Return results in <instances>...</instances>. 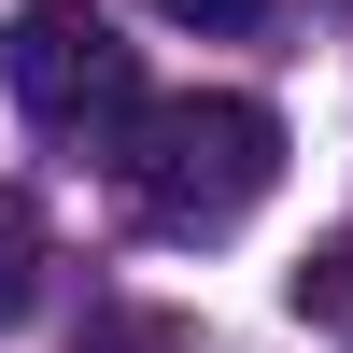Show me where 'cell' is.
Listing matches in <instances>:
<instances>
[{"instance_id":"cell-1","label":"cell","mask_w":353,"mask_h":353,"mask_svg":"<svg viewBox=\"0 0 353 353\" xmlns=\"http://www.w3.org/2000/svg\"><path fill=\"white\" fill-rule=\"evenodd\" d=\"M283 184V113L269 99H141L128 128V198L156 241H226V226L254 212V198Z\"/></svg>"},{"instance_id":"cell-2","label":"cell","mask_w":353,"mask_h":353,"mask_svg":"<svg viewBox=\"0 0 353 353\" xmlns=\"http://www.w3.org/2000/svg\"><path fill=\"white\" fill-rule=\"evenodd\" d=\"M14 99L43 141H71V156H128L141 128V57L113 43V14H85V0H28L14 14Z\"/></svg>"},{"instance_id":"cell-3","label":"cell","mask_w":353,"mask_h":353,"mask_svg":"<svg viewBox=\"0 0 353 353\" xmlns=\"http://www.w3.org/2000/svg\"><path fill=\"white\" fill-rule=\"evenodd\" d=\"M43 198L28 184H0V325H28V311H43Z\"/></svg>"},{"instance_id":"cell-4","label":"cell","mask_w":353,"mask_h":353,"mask_svg":"<svg viewBox=\"0 0 353 353\" xmlns=\"http://www.w3.org/2000/svg\"><path fill=\"white\" fill-rule=\"evenodd\" d=\"M283 297H297L311 325H339V311H353V241H325V254H311L297 283H283Z\"/></svg>"},{"instance_id":"cell-5","label":"cell","mask_w":353,"mask_h":353,"mask_svg":"<svg viewBox=\"0 0 353 353\" xmlns=\"http://www.w3.org/2000/svg\"><path fill=\"white\" fill-rule=\"evenodd\" d=\"M156 14H170V28H254L269 0H156Z\"/></svg>"}]
</instances>
